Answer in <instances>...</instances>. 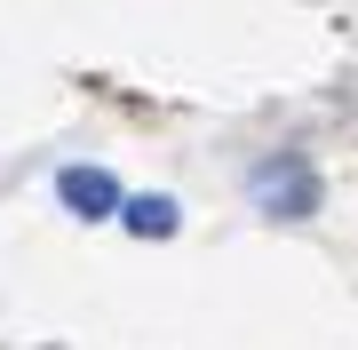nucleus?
I'll list each match as a JSON object with an SVG mask.
<instances>
[{"label": "nucleus", "mask_w": 358, "mask_h": 350, "mask_svg": "<svg viewBox=\"0 0 358 350\" xmlns=\"http://www.w3.org/2000/svg\"><path fill=\"white\" fill-rule=\"evenodd\" d=\"M56 199H64L72 215H88V223L120 215V183L103 175V168H64V175H56Z\"/></svg>", "instance_id": "obj_1"}, {"label": "nucleus", "mask_w": 358, "mask_h": 350, "mask_svg": "<svg viewBox=\"0 0 358 350\" xmlns=\"http://www.w3.org/2000/svg\"><path fill=\"white\" fill-rule=\"evenodd\" d=\"M263 191H271V215H310L319 183H310L303 168H271V175H263Z\"/></svg>", "instance_id": "obj_2"}, {"label": "nucleus", "mask_w": 358, "mask_h": 350, "mask_svg": "<svg viewBox=\"0 0 358 350\" xmlns=\"http://www.w3.org/2000/svg\"><path fill=\"white\" fill-rule=\"evenodd\" d=\"M120 223H128L136 239H167V231H176V199H159V191H143V199H120Z\"/></svg>", "instance_id": "obj_3"}]
</instances>
